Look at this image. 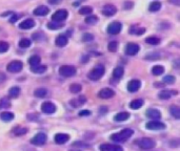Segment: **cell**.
<instances>
[{
	"instance_id": "1",
	"label": "cell",
	"mask_w": 180,
	"mask_h": 151,
	"mask_svg": "<svg viewBox=\"0 0 180 151\" xmlns=\"http://www.w3.org/2000/svg\"><path fill=\"white\" fill-rule=\"evenodd\" d=\"M134 134L133 129L125 128L123 130H121L120 132H117V133H114L110 136V140L115 143H123L126 142Z\"/></svg>"
},
{
	"instance_id": "2",
	"label": "cell",
	"mask_w": 180,
	"mask_h": 151,
	"mask_svg": "<svg viewBox=\"0 0 180 151\" xmlns=\"http://www.w3.org/2000/svg\"><path fill=\"white\" fill-rule=\"evenodd\" d=\"M104 71H105V68L103 65H101V64L96 65L89 73V78L91 79L92 81H97V80H99V79L102 78V76L104 75Z\"/></svg>"
},
{
	"instance_id": "3",
	"label": "cell",
	"mask_w": 180,
	"mask_h": 151,
	"mask_svg": "<svg viewBox=\"0 0 180 151\" xmlns=\"http://www.w3.org/2000/svg\"><path fill=\"white\" fill-rule=\"evenodd\" d=\"M76 73H77L76 67L72 65H63L59 68V75L64 77V78H70V77L75 76Z\"/></svg>"
},
{
	"instance_id": "4",
	"label": "cell",
	"mask_w": 180,
	"mask_h": 151,
	"mask_svg": "<svg viewBox=\"0 0 180 151\" xmlns=\"http://www.w3.org/2000/svg\"><path fill=\"white\" fill-rule=\"evenodd\" d=\"M138 146L143 150H149V149H152L156 146V143L154 140L150 139V137H142L140 139L138 142H137Z\"/></svg>"
},
{
	"instance_id": "5",
	"label": "cell",
	"mask_w": 180,
	"mask_h": 151,
	"mask_svg": "<svg viewBox=\"0 0 180 151\" xmlns=\"http://www.w3.org/2000/svg\"><path fill=\"white\" fill-rule=\"evenodd\" d=\"M22 67H23V64L21 61H18V60H14L12 62H10L9 64L7 66V69L9 73H19V71L22 70Z\"/></svg>"
},
{
	"instance_id": "6",
	"label": "cell",
	"mask_w": 180,
	"mask_h": 151,
	"mask_svg": "<svg viewBox=\"0 0 180 151\" xmlns=\"http://www.w3.org/2000/svg\"><path fill=\"white\" fill-rule=\"evenodd\" d=\"M46 140H47L46 134L43 133V132H39V133H37L36 136L31 140V143L33 145H35V146H42V145L46 144Z\"/></svg>"
},
{
	"instance_id": "7",
	"label": "cell",
	"mask_w": 180,
	"mask_h": 151,
	"mask_svg": "<svg viewBox=\"0 0 180 151\" xmlns=\"http://www.w3.org/2000/svg\"><path fill=\"white\" fill-rule=\"evenodd\" d=\"M68 13L65 10H59L56 13H54V15L52 16V20L55 22H62L68 18Z\"/></svg>"
},
{
	"instance_id": "8",
	"label": "cell",
	"mask_w": 180,
	"mask_h": 151,
	"mask_svg": "<svg viewBox=\"0 0 180 151\" xmlns=\"http://www.w3.org/2000/svg\"><path fill=\"white\" fill-rule=\"evenodd\" d=\"M121 28H122V25H121L120 22L118 21H115V22H112L108 27V33L110 35H117V34L120 33Z\"/></svg>"
},
{
	"instance_id": "9",
	"label": "cell",
	"mask_w": 180,
	"mask_h": 151,
	"mask_svg": "<svg viewBox=\"0 0 180 151\" xmlns=\"http://www.w3.org/2000/svg\"><path fill=\"white\" fill-rule=\"evenodd\" d=\"M147 129L150 130H162V129H165V125L161 122L158 121H151L147 122V125H145Z\"/></svg>"
},
{
	"instance_id": "10",
	"label": "cell",
	"mask_w": 180,
	"mask_h": 151,
	"mask_svg": "<svg viewBox=\"0 0 180 151\" xmlns=\"http://www.w3.org/2000/svg\"><path fill=\"white\" fill-rule=\"evenodd\" d=\"M140 46L136 43H128L125 46V54L129 56H135L139 52Z\"/></svg>"
},
{
	"instance_id": "11",
	"label": "cell",
	"mask_w": 180,
	"mask_h": 151,
	"mask_svg": "<svg viewBox=\"0 0 180 151\" xmlns=\"http://www.w3.org/2000/svg\"><path fill=\"white\" fill-rule=\"evenodd\" d=\"M41 110H42V112L51 115V113H54L55 111H56V106L51 102H44V103H42V105H41Z\"/></svg>"
},
{
	"instance_id": "12",
	"label": "cell",
	"mask_w": 180,
	"mask_h": 151,
	"mask_svg": "<svg viewBox=\"0 0 180 151\" xmlns=\"http://www.w3.org/2000/svg\"><path fill=\"white\" fill-rule=\"evenodd\" d=\"M100 151H123L122 147L119 145L113 144H102L100 145Z\"/></svg>"
},
{
	"instance_id": "13",
	"label": "cell",
	"mask_w": 180,
	"mask_h": 151,
	"mask_svg": "<svg viewBox=\"0 0 180 151\" xmlns=\"http://www.w3.org/2000/svg\"><path fill=\"white\" fill-rule=\"evenodd\" d=\"M116 12H117V9H116V6H114L113 4H107V5H104L102 9V14L104 16H107V17H111V16L115 15Z\"/></svg>"
},
{
	"instance_id": "14",
	"label": "cell",
	"mask_w": 180,
	"mask_h": 151,
	"mask_svg": "<svg viewBox=\"0 0 180 151\" xmlns=\"http://www.w3.org/2000/svg\"><path fill=\"white\" fill-rule=\"evenodd\" d=\"M114 94H115V92H114L113 89H111V88H103V89H101V90L99 91L98 96L101 98V99H110V98L114 97Z\"/></svg>"
},
{
	"instance_id": "15",
	"label": "cell",
	"mask_w": 180,
	"mask_h": 151,
	"mask_svg": "<svg viewBox=\"0 0 180 151\" xmlns=\"http://www.w3.org/2000/svg\"><path fill=\"white\" fill-rule=\"evenodd\" d=\"M140 86H141V83L139 80H132L128 84V90L130 92H136L140 88Z\"/></svg>"
},
{
	"instance_id": "16",
	"label": "cell",
	"mask_w": 180,
	"mask_h": 151,
	"mask_svg": "<svg viewBox=\"0 0 180 151\" xmlns=\"http://www.w3.org/2000/svg\"><path fill=\"white\" fill-rule=\"evenodd\" d=\"M34 15L35 16H46L50 13V9L46 5H40L37 9L34 10Z\"/></svg>"
},
{
	"instance_id": "17",
	"label": "cell",
	"mask_w": 180,
	"mask_h": 151,
	"mask_svg": "<svg viewBox=\"0 0 180 151\" xmlns=\"http://www.w3.org/2000/svg\"><path fill=\"white\" fill-rule=\"evenodd\" d=\"M68 140H70V136L65 133H58L55 136V142H56V144H58V145L65 144Z\"/></svg>"
},
{
	"instance_id": "18",
	"label": "cell",
	"mask_w": 180,
	"mask_h": 151,
	"mask_svg": "<svg viewBox=\"0 0 180 151\" xmlns=\"http://www.w3.org/2000/svg\"><path fill=\"white\" fill-rule=\"evenodd\" d=\"M34 26H35V21L33 19H25L20 23L19 27L21 30H30V28H33Z\"/></svg>"
},
{
	"instance_id": "19",
	"label": "cell",
	"mask_w": 180,
	"mask_h": 151,
	"mask_svg": "<svg viewBox=\"0 0 180 151\" xmlns=\"http://www.w3.org/2000/svg\"><path fill=\"white\" fill-rule=\"evenodd\" d=\"M86 97L84 96H80L79 98H77V99H73V100H71V105L73 106V107H75V108H78V107H80V106H82L84 103H86Z\"/></svg>"
},
{
	"instance_id": "20",
	"label": "cell",
	"mask_w": 180,
	"mask_h": 151,
	"mask_svg": "<svg viewBox=\"0 0 180 151\" xmlns=\"http://www.w3.org/2000/svg\"><path fill=\"white\" fill-rule=\"evenodd\" d=\"M178 94L176 90H161L159 92V94H158V97H159V99L161 100H169L170 98L172 97V94H174V96H176V94Z\"/></svg>"
},
{
	"instance_id": "21",
	"label": "cell",
	"mask_w": 180,
	"mask_h": 151,
	"mask_svg": "<svg viewBox=\"0 0 180 151\" xmlns=\"http://www.w3.org/2000/svg\"><path fill=\"white\" fill-rule=\"evenodd\" d=\"M147 115L149 116L150 119H153V120H158V119L161 118L160 111L157 109H149L147 111Z\"/></svg>"
},
{
	"instance_id": "22",
	"label": "cell",
	"mask_w": 180,
	"mask_h": 151,
	"mask_svg": "<svg viewBox=\"0 0 180 151\" xmlns=\"http://www.w3.org/2000/svg\"><path fill=\"white\" fill-rule=\"evenodd\" d=\"M56 45L59 47H63L68 44V38L64 35H59L56 38Z\"/></svg>"
},
{
	"instance_id": "23",
	"label": "cell",
	"mask_w": 180,
	"mask_h": 151,
	"mask_svg": "<svg viewBox=\"0 0 180 151\" xmlns=\"http://www.w3.org/2000/svg\"><path fill=\"white\" fill-rule=\"evenodd\" d=\"M0 119L4 122H10L14 119V113L9 112V111H3V112L0 113Z\"/></svg>"
},
{
	"instance_id": "24",
	"label": "cell",
	"mask_w": 180,
	"mask_h": 151,
	"mask_svg": "<svg viewBox=\"0 0 180 151\" xmlns=\"http://www.w3.org/2000/svg\"><path fill=\"white\" fill-rule=\"evenodd\" d=\"M129 118H130V113L123 111V112H119L115 115V121L116 122H123V121L128 120Z\"/></svg>"
},
{
	"instance_id": "25",
	"label": "cell",
	"mask_w": 180,
	"mask_h": 151,
	"mask_svg": "<svg viewBox=\"0 0 180 151\" xmlns=\"http://www.w3.org/2000/svg\"><path fill=\"white\" fill-rule=\"evenodd\" d=\"M142 106H143V100H141V99H136L130 103V107H131L132 109H139Z\"/></svg>"
},
{
	"instance_id": "26",
	"label": "cell",
	"mask_w": 180,
	"mask_h": 151,
	"mask_svg": "<svg viewBox=\"0 0 180 151\" xmlns=\"http://www.w3.org/2000/svg\"><path fill=\"white\" fill-rule=\"evenodd\" d=\"M123 73H124L123 67H121V66H118V67H116L115 69H114V71H113V77L115 79H117V80H119V79L122 78Z\"/></svg>"
},
{
	"instance_id": "27",
	"label": "cell",
	"mask_w": 180,
	"mask_h": 151,
	"mask_svg": "<svg viewBox=\"0 0 180 151\" xmlns=\"http://www.w3.org/2000/svg\"><path fill=\"white\" fill-rule=\"evenodd\" d=\"M170 112H171V115L176 119V120H179L180 119V108L178 107V106H176V105L171 106Z\"/></svg>"
},
{
	"instance_id": "28",
	"label": "cell",
	"mask_w": 180,
	"mask_h": 151,
	"mask_svg": "<svg viewBox=\"0 0 180 151\" xmlns=\"http://www.w3.org/2000/svg\"><path fill=\"white\" fill-rule=\"evenodd\" d=\"M31 70L33 71L34 73H43L44 71L46 70V65H36V66H31Z\"/></svg>"
},
{
	"instance_id": "29",
	"label": "cell",
	"mask_w": 180,
	"mask_h": 151,
	"mask_svg": "<svg viewBox=\"0 0 180 151\" xmlns=\"http://www.w3.org/2000/svg\"><path fill=\"white\" fill-rule=\"evenodd\" d=\"M40 62H41L40 57H39V56H36V55L32 56L30 59H29V63H30V65H31V66L39 65V64H40Z\"/></svg>"
},
{
	"instance_id": "30",
	"label": "cell",
	"mask_w": 180,
	"mask_h": 151,
	"mask_svg": "<svg viewBox=\"0 0 180 151\" xmlns=\"http://www.w3.org/2000/svg\"><path fill=\"white\" fill-rule=\"evenodd\" d=\"M163 73H165V67L161 65H156L152 69V73L154 76H160V75H162Z\"/></svg>"
},
{
	"instance_id": "31",
	"label": "cell",
	"mask_w": 180,
	"mask_h": 151,
	"mask_svg": "<svg viewBox=\"0 0 180 151\" xmlns=\"http://www.w3.org/2000/svg\"><path fill=\"white\" fill-rule=\"evenodd\" d=\"M47 27L50 28V30H59V28L63 27V25L61 24L60 22H55V21H51V22L47 23Z\"/></svg>"
},
{
	"instance_id": "32",
	"label": "cell",
	"mask_w": 180,
	"mask_h": 151,
	"mask_svg": "<svg viewBox=\"0 0 180 151\" xmlns=\"http://www.w3.org/2000/svg\"><path fill=\"white\" fill-rule=\"evenodd\" d=\"M145 42L151 44V45H158V44L160 43V39L157 38V37L152 36V37H149V38L145 39Z\"/></svg>"
},
{
	"instance_id": "33",
	"label": "cell",
	"mask_w": 180,
	"mask_h": 151,
	"mask_svg": "<svg viewBox=\"0 0 180 151\" xmlns=\"http://www.w3.org/2000/svg\"><path fill=\"white\" fill-rule=\"evenodd\" d=\"M34 94H35V97L37 98H44L46 96H47V90L46 88H38L35 90Z\"/></svg>"
},
{
	"instance_id": "34",
	"label": "cell",
	"mask_w": 180,
	"mask_h": 151,
	"mask_svg": "<svg viewBox=\"0 0 180 151\" xmlns=\"http://www.w3.org/2000/svg\"><path fill=\"white\" fill-rule=\"evenodd\" d=\"M131 31L132 34H134V35H137V36H140L142 35V34H144L145 31V28L144 27H137V26H133V27L131 28Z\"/></svg>"
},
{
	"instance_id": "35",
	"label": "cell",
	"mask_w": 180,
	"mask_h": 151,
	"mask_svg": "<svg viewBox=\"0 0 180 151\" xmlns=\"http://www.w3.org/2000/svg\"><path fill=\"white\" fill-rule=\"evenodd\" d=\"M160 9H161V3L158 1L152 2V3L150 4V7H149V10H151V12H158Z\"/></svg>"
},
{
	"instance_id": "36",
	"label": "cell",
	"mask_w": 180,
	"mask_h": 151,
	"mask_svg": "<svg viewBox=\"0 0 180 151\" xmlns=\"http://www.w3.org/2000/svg\"><path fill=\"white\" fill-rule=\"evenodd\" d=\"M81 89H82V87H81L80 84H77V83H74L70 86V91L72 94H78V92L81 91Z\"/></svg>"
},
{
	"instance_id": "37",
	"label": "cell",
	"mask_w": 180,
	"mask_h": 151,
	"mask_svg": "<svg viewBox=\"0 0 180 151\" xmlns=\"http://www.w3.org/2000/svg\"><path fill=\"white\" fill-rule=\"evenodd\" d=\"M108 48L111 52H115L118 49V42L117 41H111L108 45Z\"/></svg>"
},
{
	"instance_id": "38",
	"label": "cell",
	"mask_w": 180,
	"mask_h": 151,
	"mask_svg": "<svg viewBox=\"0 0 180 151\" xmlns=\"http://www.w3.org/2000/svg\"><path fill=\"white\" fill-rule=\"evenodd\" d=\"M84 21H86V23H88V24H95L96 22H98V17L97 16H94V15H92V16H88V17L84 19Z\"/></svg>"
},
{
	"instance_id": "39",
	"label": "cell",
	"mask_w": 180,
	"mask_h": 151,
	"mask_svg": "<svg viewBox=\"0 0 180 151\" xmlns=\"http://www.w3.org/2000/svg\"><path fill=\"white\" fill-rule=\"evenodd\" d=\"M13 131H14V133L16 134V136H23V134H25L26 132H28V129L23 128V127H16Z\"/></svg>"
},
{
	"instance_id": "40",
	"label": "cell",
	"mask_w": 180,
	"mask_h": 151,
	"mask_svg": "<svg viewBox=\"0 0 180 151\" xmlns=\"http://www.w3.org/2000/svg\"><path fill=\"white\" fill-rule=\"evenodd\" d=\"M9 94H10V97L12 98H17L19 96L20 94V89L19 87H12V88L9 90Z\"/></svg>"
},
{
	"instance_id": "41",
	"label": "cell",
	"mask_w": 180,
	"mask_h": 151,
	"mask_svg": "<svg viewBox=\"0 0 180 151\" xmlns=\"http://www.w3.org/2000/svg\"><path fill=\"white\" fill-rule=\"evenodd\" d=\"M31 40L30 39H28V38H23V39H21L20 42H19V46L20 47H22V48H26V47H30L31 46Z\"/></svg>"
},
{
	"instance_id": "42",
	"label": "cell",
	"mask_w": 180,
	"mask_h": 151,
	"mask_svg": "<svg viewBox=\"0 0 180 151\" xmlns=\"http://www.w3.org/2000/svg\"><path fill=\"white\" fill-rule=\"evenodd\" d=\"M93 12V9L91 6H82L79 10V14L80 15H89Z\"/></svg>"
},
{
	"instance_id": "43",
	"label": "cell",
	"mask_w": 180,
	"mask_h": 151,
	"mask_svg": "<svg viewBox=\"0 0 180 151\" xmlns=\"http://www.w3.org/2000/svg\"><path fill=\"white\" fill-rule=\"evenodd\" d=\"M9 43L7 42H4V41H0V52H7L9 50Z\"/></svg>"
},
{
	"instance_id": "44",
	"label": "cell",
	"mask_w": 180,
	"mask_h": 151,
	"mask_svg": "<svg viewBox=\"0 0 180 151\" xmlns=\"http://www.w3.org/2000/svg\"><path fill=\"white\" fill-rule=\"evenodd\" d=\"M175 77L174 76H171V75H168V76H165V78H163V82L165 83H168V84H172V83H174L175 82Z\"/></svg>"
},
{
	"instance_id": "45",
	"label": "cell",
	"mask_w": 180,
	"mask_h": 151,
	"mask_svg": "<svg viewBox=\"0 0 180 151\" xmlns=\"http://www.w3.org/2000/svg\"><path fill=\"white\" fill-rule=\"evenodd\" d=\"M82 40L84 42H90V41H93L94 40V36L92 34H84L83 37H82Z\"/></svg>"
},
{
	"instance_id": "46",
	"label": "cell",
	"mask_w": 180,
	"mask_h": 151,
	"mask_svg": "<svg viewBox=\"0 0 180 151\" xmlns=\"http://www.w3.org/2000/svg\"><path fill=\"white\" fill-rule=\"evenodd\" d=\"M10 101H7V99H2L0 101V107H3V108H7V107H10Z\"/></svg>"
},
{
	"instance_id": "47",
	"label": "cell",
	"mask_w": 180,
	"mask_h": 151,
	"mask_svg": "<svg viewBox=\"0 0 180 151\" xmlns=\"http://www.w3.org/2000/svg\"><path fill=\"white\" fill-rule=\"evenodd\" d=\"M159 57H160V56L158 55V54H152V55L147 56V60H158V59H159Z\"/></svg>"
},
{
	"instance_id": "48",
	"label": "cell",
	"mask_w": 180,
	"mask_h": 151,
	"mask_svg": "<svg viewBox=\"0 0 180 151\" xmlns=\"http://www.w3.org/2000/svg\"><path fill=\"white\" fill-rule=\"evenodd\" d=\"M90 115H91V111H89V110H82V111H80V112H79V115H80V116Z\"/></svg>"
},
{
	"instance_id": "49",
	"label": "cell",
	"mask_w": 180,
	"mask_h": 151,
	"mask_svg": "<svg viewBox=\"0 0 180 151\" xmlns=\"http://www.w3.org/2000/svg\"><path fill=\"white\" fill-rule=\"evenodd\" d=\"M18 19H19V16H17V15H14L13 17H11L10 18V22L11 23H14V22H16Z\"/></svg>"
},
{
	"instance_id": "50",
	"label": "cell",
	"mask_w": 180,
	"mask_h": 151,
	"mask_svg": "<svg viewBox=\"0 0 180 151\" xmlns=\"http://www.w3.org/2000/svg\"><path fill=\"white\" fill-rule=\"evenodd\" d=\"M5 79H7V76H5L3 73H1V71H0V84H1L2 82L5 80Z\"/></svg>"
},
{
	"instance_id": "51",
	"label": "cell",
	"mask_w": 180,
	"mask_h": 151,
	"mask_svg": "<svg viewBox=\"0 0 180 151\" xmlns=\"http://www.w3.org/2000/svg\"><path fill=\"white\" fill-rule=\"evenodd\" d=\"M132 6H133V3H132V2H129V1L125 2V6L124 7H125L126 10H130V7H132Z\"/></svg>"
},
{
	"instance_id": "52",
	"label": "cell",
	"mask_w": 180,
	"mask_h": 151,
	"mask_svg": "<svg viewBox=\"0 0 180 151\" xmlns=\"http://www.w3.org/2000/svg\"><path fill=\"white\" fill-rule=\"evenodd\" d=\"M49 2L51 4H58V3L61 2V0H49Z\"/></svg>"
},
{
	"instance_id": "53",
	"label": "cell",
	"mask_w": 180,
	"mask_h": 151,
	"mask_svg": "<svg viewBox=\"0 0 180 151\" xmlns=\"http://www.w3.org/2000/svg\"><path fill=\"white\" fill-rule=\"evenodd\" d=\"M171 3H174L175 5H179L180 4V0H170Z\"/></svg>"
},
{
	"instance_id": "54",
	"label": "cell",
	"mask_w": 180,
	"mask_h": 151,
	"mask_svg": "<svg viewBox=\"0 0 180 151\" xmlns=\"http://www.w3.org/2000/svg\"><path fill=\"white\" fill-rule=\"evenodd\" d=\"M79 1H84V0H79Z\"/></svg>"
}]
</instances>
